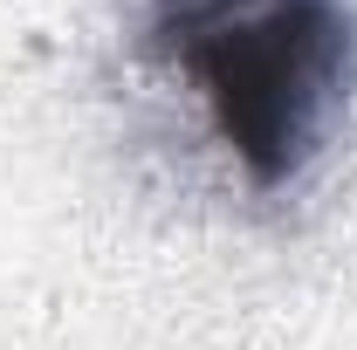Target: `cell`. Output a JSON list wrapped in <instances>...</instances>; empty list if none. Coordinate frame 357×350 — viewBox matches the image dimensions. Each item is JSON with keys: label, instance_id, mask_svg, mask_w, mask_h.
Segmentation results:
<instances>
[{"label": "cell", "instance_id": "obj_1", "mask_svg": "<svg viewBox=\"0 0 357 350\" xmlns=\"http://www.w3.org/2000/svg\"><path fill=\"white\" fill-rule=\"evenodd\" d=\"M144 35L192 76L213 137L261 192L296 185L351 110L357 14L344 0H151Z\"/></svg>", "mask_w": 357, "mask_h": 350}]
</instances>
